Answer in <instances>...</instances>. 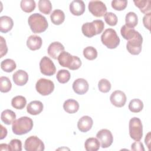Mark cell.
<instances>
[{
	"label": "cell",
	"mask_w": 151,
	"mask_h": 151,
	"mask_svg": "<svg viewBox=\"0 0 151 151\" xmlns=\"http://www.w3.org/2000/svg\"><path fill=\"white\" fill-rule=\"evenodd\" d=\"M28 23L31 31L36 34L45 31L48 27V23L45 17L39 13L31 15L28 17Z\"/></svg>",
	"instance_id": "6da1fadb"
},
{
	"label": "cell",
	"mask_w": 151,
	"mask_h": 151,
	"mask_svg": "<svg viewBox=\"0 0 151 151\" xmlns=\"http://www.w3.org/2000/svg\"><path fill=\"white\" fill-rule=\"evenodd\" d=\"M33 127L32 120L27 116L21 117L12 123V130L17 135H22L30 132Z\"/></svg>",
	"instance_id": "7a4b0ae2"
},
{
	"label": "cell",
	"mask_w": 151,
	"mask_h": 151,
	"mask_svg": "<svg viewBox=\"0 0 151 151\" xmlns=\"http://www.w3.org/2000/svg\"><path fill=\"white\" fill-rule=\"evenodd\" d=\"M57 60L60 65L71 70H77L81 65V61L79 57L72 55L65 51L60 54Z\"/></svg>",
	"instance_id": "3957f363"
},
{
	"label": "cell",
	"mask_w": 151,
	"mask_h": 151,
	"mask_svg": "<svg viewBox=\"0 0 151 151\" xmlns=\"http://www.w3.org/2000/svg\"><path fill=\"white\" fill-rule=\"evenodd\" d=\"M104 28V24L101 19H96L91 22H86L81 27V31L84 35L88 38L102 32Z\"/></svg>",
	"instance_id": "277c9868"
},
{
	"label": "cell",
	"mask_w": 151,
	"mask_h": 151,
	"mask_svg": "<svg viewBox=\"0 0 151 151\" xmlns=\"http://www.w3.org/2000/svg\"><path fill=\"white\" fill-rule=\"evenodd\" d=\"M101 41L108 48L114 49L119 45L120 40L114 29L107 28L101 34Z\"/></svg>",
	"instance_id": "5b68a950"
},
{
	"label": "cell",
	"mask_w": 151,
	"mask_h": 151,
	"mask_svg": "<svg viewBox=\"0 0 151 151\" xmlns=\"http://www.w3.org/2000/svg\"><path fill=\"white\" fill-rule=\"evenodd\" d=\"M129 135L135 141H140L143 136V125L138 117L132 118L129 123Z\"/></svg>",
	"instance_id": "8992f818"
},
{
	"label": "cell",
	"mask_w": 151,
	"mask_h": 151,
	"mask_svg": "<svg viewBox=\"0 0 151 151\" xmlns=\"http://www.w3.org/2000/svg\"><path fill=\"white\" fill-rule=\"evenodd\" d=\"M36 90L42 96H48L54 90V83L48 79L40 78L35 84Z\"/></svg>",
	"instance_id": "52a82bcc"
},
{
	"label": "cell",
	"mask_w": 151,
	"mask_h": 151,
	"mask_svg": "<svg viewBox=\"0 0 151 151\" xmlns=\"http://www.w3.org/2000/svg\"><path fill=\"white\" fill-rule=\"evenodd\" d=\"M143 37L138 32L132 39L129 40L126 44V48L128 52L132 55H138L142 51Z\"/></svg>",
	"instance_id": "ba28073f"
},
{
	"label": "cell",
	"mask_w": 151,
	"mask_h": 151,
	"mask_svg": "<svg viewBox=\"0 0 151 151\" xmlns=\"http://www.w3.org/2000/svg\"><path fill=\"white\" fill-rule=\"evenodd\" d=\"M24 149L27 151H42L45 146L42 141L37 136H31L25 140Z\"/></svg>",
	"instance_id": "9c48e42d"
},
{
	"label": "cell",
	"mask_w": 151,
	"mask_h": 151,
	"mask_svg": "<svg viewBox=\"0 0 151 151\" xmlns=\"http://www.w3.org/2000/svg\"><path fill=\"white\" fill-rule=\"evenodd\" d=\"M89 11L96 17H101L107 12V7L104 2L101 1H91L88 3Z\"/></svg>",
	"instance_id": "30bf717a"
},
{
	"label": "cell",
	"mask_w": 151,
	"mask_h": 151,
	"mask_svg": "<svg viewBox=\"0 0 151 151\" xmlns=\"http://www.w3.org/2000/svg\"><path fill=\"white\" fill-rule=\"evenodd\" d=\"M40 69L41 73L45 76H51L56 71V68L52 60L48 57H43L40 62Z\"/></svg>",
	"instance_id": "8fae6325"
},
{
	"label": "cell",
	"mask_w": 151,
	"mask_h": 151,
	"mask_svg": "<svg viewBox=\"0 0 151 151\" xmlns=\"http://www.w3.org/2000/svg\"><path fill=\"white\" fill-rule=\"evenodd\" d=\"M96 137L100 142L102 148H107L110 147L113 142L112 133L108 129H101L97 132Z\"/></svg>",
	"instance_id": "7c38bea8"
},
{
	"label": "cell",
	"mask_w": 151,
	"mask_h": 151,
	"mask_svg": "<svg viewBox=\"0 0 151 151\" xmlns=\"http://www.w3.org/2000/svg\"><path fill=\"white\" fill-rule=\"evenodd\" d=\"M110 100L114 106L122 107L124 106L126 102V96L123 91L116 90L111 93L110 97Z\"/></svg>",
	"instance_id": "4fadbf2b"
},
{
	"label": "cell",
	"mask_w": 151,
	"mask_h": 151,
	"mask_svg": "<svg viewBox=\"0 0 151 151\" xmlns=\"http://www.w3.org/2000/svg\"><path fill=\"white\" fill-rule=\"evenodd\" d=\"M89 85L86 80L79 78L76 79L73 83V89L74 91L80 95L84 94L88 90Z\"/></svg>",
	"instance_id": "5bb4252c"
},
{
	"label": "cell",
	"mask_w": 151,
	"mask_h": 151,
	"mask_svg": "<svg viewBox=\"0 0 151 151\" xmlns=\"http://www.w3.org/2000/svg\"><path fill=\"white\" fill-rule=\"evenodd\" d=\"M64 51V45L58 41H55L51 43L47 49L48 55L54 59H57L60 54Z\"/></svg>",
	"instance_id": "9a60e30c"
},
{
	"label": "cell",
	"mask_w": 151,
	"mask_h": 151,
	"mask_svg": "<svg viewBox=\"0 0 151 151\" xmlns=\"http://www.w3.org/2000/svg\"><path fill=\"white\" fill-rule=\"evenodd\" d=\"M93 124V120L88 116L81 117L77 122V127L81 132H87L89 131Z\"/></svg>",
	"instance_id": "2e32d148"
},
{
	"label": "cell",
	"mask_w": 151,
	"mask_h": 151,
	"mask_svg": "<svg viewBox=\"0 0 151 151\" xmlns=\"http://www.w3.org/2000/svg\"><path fill=\"white\" fill-rule=\"evenodd\" d=\"M85 4L83 1L74 0L70 4V11L71 13L76 16L82 15L85 11Z\"/></svg>",
	"instance_id": "e0dca14e"
},
{
	"label": "cell",
	"mask_w": 151,
	"mask_h": 151,
	"mask_svg": "<svg viewBox=\"0 0 151 151\" xmlns=\"http://www.w3.org/2000/svg\"><path fill=\"white\" fill-rule=\"evenodd\" d=\"M12 79L16 85L22 86L28 82V75L25 71L18 70L13 74Z\"/></svg>",
	"instance_id": "ac0fdd59"
},
{
	"label": "cell",
	"mask_w": 151,
	"mask_h": 151,
	"mask_svg": "<svg viewBox=\"0 0 151 151\" xmlns=\"http://www.w3.org/2000/svg\"><path fill=\"white\" fill-rule=\"evenodd\" d=\"M42 41L40 36L36 35H30L27 40V45L29 49L35 51L41 47Z\"/></svg>",
	"instance_id": "d6986e66"
},
{
	"label": "cell",
	"mask_w": 151,
	"mask_h": 151,
	"mask_svg": "<svg viewBox=\"0 0 151 151\" xmlns=\"http://www.w3.org/2000/svg\"><path fill=\"white\" fill-rule=\"evenodd\" d=\"M43 104L41 101L38 100H34L28 104L27 107V111L29 114L31 115H37L42 112L43 110Z\"/></svg>",
	"instance_id": "ffe728a7"
},
{
	"label": "cell",
	"mask_w": 151,
	"mask_h": 151,
	"mask_svg": "<svg viewBox=\"0 0 151 151\" xmlns=\"http://www.w3.org/2000/svg\"><path fill=\"white\" fill-rule=\"evenodd\" d=\"M14 22L12 19L8 16H2L0 17V31L6 33L12 28Z\"/></svg>",
	"instance_id": "44dd1931"
},
{
	"label": "cell",
	"mask_w": 151,
	"mask_h": 151,
	"mask_svg": "<svg viewBox=\"0 0 151 151\" xmlns=\"http://www.w3.org/2000/svg\"><path fill=\"white\" fill-rule=\"evenodd\" d=\"M63 109L67 113L73 114L78 110L79 104L74 99H68L64 101L63 104Z\"/></svg>",
	"instance_id": "7402d4cb"
},
{
	"label": "cell",
	"mask_w": 151,
	"mask_h": 151,
	"mask_svg": "<svg viewBox=\"0 0 151 151\" xmlns=\"http://www.w3.org/2000/svg\"><path fill=\"white\" fill-rule=\"evenodd\" d=\"M51 21L54 25H60L65 20V14L61 9H55L50 15Z\"/></svg>",
	"instance_id": "603a6c76"
},
{
	"label": "cell",
	"mask_w": 151,
	"mask_h": 151,
	"mask_svg": "<svg viewBox=\"0 0 151 151\" xmlns=\"http://www.w3.org/2000/svg\"><path fill=\"white\" fill-rule=\"evenodd\" d=\"M16 114L14 111L11 110L6 109L1 113V120L6 124L9 125L12 124L15 120Z\"/></svg>",
	"instance_id": "cb8c5ba5"
},
{
	"label": "cell",
	"mask_w": 151,
	"mask_h": 151,
	"mask_svg": "<svg viewBox=\"0 0 151 151\" xmlns=\"http://www.w3.org/2000/svg\"><path fill=\"white\" fill-rule=\"evenodd\" d=\"M100 143L97 138H88L84 143V147L87 151H97L99 149Z\"/></svg>",
	"instance_id": "d4e9b609"
},
{
	"label": "cell",
	"mask_w": 151,
	"mask_h": 151,
	"mask_svg": "<svg viewBox=\"0 0 151 151\" xmlns=\"http://www.w3.org/2000/svg\"><path fill=\"white\" fill-rule=\"evenodd\" d=\"M138 32L134 28H129L126 25H123L120 29V33L123 38L128 41L133 38Z\"/></svg>",
	"instance_id": "484cf974"
},
{
	"label": "cell",
	"mask_w": 151,
	"mask_h": 151,
	"mask_svg": "<svg viewBox=\"0 0 151 151\" xmlns=\"http://www.w3.org/2000/svg\"><path fill=\"white\" fill-rule=\"evenodd\" d=\"M135 5L138 7L140 11L143 14H147L150 12L151 5L149 0H137L133 1Z\"/></svg>",
	"instance_id": "4316f807"
},
{
	"label": "cell",
	"mask_w": 151,
	"mask_h": 151,
	"mask_svg": "<svg viewBox=\"0 0 151 151\" xmlns=\"http://www.w3.org/2000/svg\"><path fill=\"white\" fill-rule=\"evenodd\" d=\"M126 25L130 28H134L138 23L137 15L133 12H129L126 15Z\"/></svg>",
	"instance_id": "83f0119b"
},
{
	"label": "cell",
	"mask_w": 151,
	"mask_h": 151,
	"mask_svg": "<svg viewBox=\"0 0 151 151\" xmlns=\"http://www.w3.org/2000/svg\"><path fill=\"white\" fill-rule=\"evenodd\" d=\"M27 104V100L25 97L22 96H17L12 98L11 100V105L12 106L19 110L23 109Z\"/></svg>",
	"instance_id": "f1b7e54d"
},
{
	"label": "cell",
	"mask_w": 151,
	"mask_h": 151,
	"mask_svg": "<svg viewBox=\"0 0 151 151\" xmlns=\"http://www.w3.org/2000/svg\"><path fill=\"white\" fill-rule=\"evenodd\" d=\"M143 108V101L139 99H132L129 104V109L133 113H139Z\"/></svg>",
	"instance_id": "f546056e"
},
{
	"label": "cell",
	"mask_w": 151,
	"mask_h": 151,
	"mask_svg": "<svg viewBox=\"0 0 151 151\" xmlns=\"http://www.w3.org/2000/svg\"><path fill=\"white\" fill-rule=\"evenodd\" d=\"M17 67L15 62L10 58H7L3 60L1 63V68L2 70L6 73H11L14 71Z\"/></svg>",
	"instance_id": "4dcf8cb0"
},
{
	"label": "cell",
	"mask_w": 151,
	"mask_h": 151,
	"mask_svg": "<svg viewBox=\"0 0 151 151\" xmlns=\"http://www.w3.org/2000/svg\"><path fill=\"white\" fill-rule=\"evenodd\" d=\"M38 9L42 14L48 15L52 10V4L49 0H40L38 1Z\"/></svg>",
	"instance_id": "1f68e13d"
},
{
	"label": "cell",
	"mask_w": 151,
	"mask_h": 151,
	"mask_svg": "<svg viewBox=\"0 0 151 151\" xmlns=\"http://www.w3.org/2000/svg\"><path fill=\"white\" fill-rule=\"evenodd\" d=\"M20 6L22 11L29 13L35 9L36 4L34 0H22L20 3Z\"/></svg>",
	"instance_id": "d6a6232c"
},
{
	"label": "cell",
	"mask_w": 151,
	"mask_h": 151,
	"mask_svg": "<svg viewBox=\"0 0 151 151\" xmlns=\"http://www.w3.org/2000/svg\"><path fill=\"white\" fill-rule=\"evenodd\" d=\"M70 77H71V75L70 72L68 70L65 69L60 70L57 72V76H56V78L58 81L62 84L67 83L70 80Z\"/></svg>",
	"instance_id": "836d02e7"
},
{
	"label": "cell",
	"mask_w": 151,
	"mask_h": 151,
	"mask_svg": "<svg viewBox=\"0 0 151 151\" xmlns=\"http://www.w3.org/2000/svg\"><path fill=\"white\" fill-rule=\"evenodd\" d=\"M83 55L88 60H93L97 57V51L94 47L88 46L83 50Z\"/></svg>",
	"instance_id": "e575fe53"
},
{
	"label": "cell",
	"mask_w": 151,
	"mask_h": 151,
	"mask_svg": "<svg viewBox=\"0 0 151 151\" xmlns=\"http://www.w3.org/2000/svg\"><path fill=\"white\" fill-rule=\"evenodd\" d=\"M12 88V84L7 77L1 76L0 77V91L2 93H7Z\"/></svg>",
	"instance_id": "d590c367"
},
{
	"label": "cell",
	"mask_w": 151,
	"mask_h": 151,
	"mask_svg": "<svg viewBox=\"0 0 151 151\" xmlns=\"http://www.w3.org/2000/svg\"><path fill=\"white\" fill-rule=\"evenodd\" d=\"M98 88L99 91L102 93H108L111 89V84L108 80L102 78L99 81Z\"/></svg>",
	"instance_id": "8d00e7d4"
},
{
	"label": "cell",
	"mask_w": 151,
	"mask_h": 151,
	"mask_svg": "<svg viewBox=\"0 0 151 151\" xmlns=\"http://www.w3.org/2000/svg\"><path fill=\"white\" fill-rule=\"evenodd\" d=\"M104 18L106 22L110 26H114L117 23V17L113 12H106L104 15Z\"/></svg>",
	"instance_id": "74e56055"
},
{
	"label": "cell",
	"mask_w": 151,
	"mask_h": 151,
	"mask_svg": "<svg viewBox=\"0 0 151 151\" xmlns=\"http://www.w3.org/2000/svg\"><path fill=\"white\" fill-rule=\"evenodd\" d=\"M111 7L117 11H122L124 9L127 5L126 0H113L111 1Z\"/></svg>",
	"instance_id": "f35d334b"
},
{
	"label": "cell",
	"mask_w": 151,
	"mask_h": 151,
	"mask_svg": "<svg viewBox=\"0 0 151 151\" xmlns=\"http://www.w3.org/2000/svg\"><path fill=\"white\" fill-rule=\"evenodd\" d=\"M9 149L11 151L22 150V142L20 140L14 139L10 141L9 143Z\"/></svg>",
	"instance_id": "ab89813d"
},
{
	"label": "cell",
	"mask_w": 151,
	"mask_h": 151,
	"mask_svg": "<svg viewBox=\"0 0 151 151\" xmlns=\"http://www.w3.org/2000/svg\"><path fill=\"white\" fill-rule=\"evenodd\" d=\"M8 52V47L6 44L5 40L3 37H0V57L2 58L3 56L6 54Z\"/></svg>",
	"instance_id": "60d3db41"
},
{
	"label": "cell",
	"mask_w": 151,
	"mask_h": 151,
	"mask_svg": "<svg viewBox=\"0 0 151 151\" xmlns=\"http://www.w3.org/2000/svg\"><path fill=\"white\" fill-rule=\"evenodd\" d=\"M131 149L134 151H145L143 145L140 141H136L131 145Z\"/></svg>",
	"instance_id": "b9f144b4"
},
{
	"label": "cell",
	"mask_w": 151,
	"mask_h": 151,
	"mask_svg": "<svg viewBox=\"0 0 151 151\" xmlns=\"http://www.w3.org/2000/svg\"><path fill=\"white\" fill-rule=\"evenodd\" d=\"M150 17H151V13H147L145 15V16L143 18V23L146 28H147L148 30H150Z\"/></svg>",
	"instance_id": "7bdbcfd3"
},
{
	"label": "cell",
	"mask_w": 151,
	"mask_h": 151,
	"mask_svg": "<svg viewBox=\"0 0 151 151\" xmlns=\"http://www.w3.org/2000/svg\"><path fill=\"white\" fill-rule=\"evenodd\" d=\"M1 133L0 139L2 140L6 136V135H7V130L2 124H1Z\"/></svg>",
	"instance_id": "ee69618b"
},
{
	"label": "cell",
	"mask_w": 151,
	"mask_h": 151,
	"mask_svg": "<svg viewBox=\"0 0 151 151\" xmlns=\"http://www.w3.org/2000/svg\"><path fill=\"white\" fill-rule=\"evenodd\" d=\"M145 143L146 145H147L149 150L150 149V132H149L146 135V137H145Z\"/></svg>",
	"instance_id": "f6af8a7d"
},
{
	"label": "cell",
	"mask_w": 151,
	"mask_h": 151,
	"mask_svg": "<svg viewBox=\"0 0 151 151\" xmlns=\"http://www.w3.org/2000/svg\"><path fill=\"white\" fill-rule=\"evenodd\" d=\"M0 150H10L9 145H8L6 143H1L0 145Z\"/></svg>",
	"instance_id": "bcb514c9"
}]
</instances>
